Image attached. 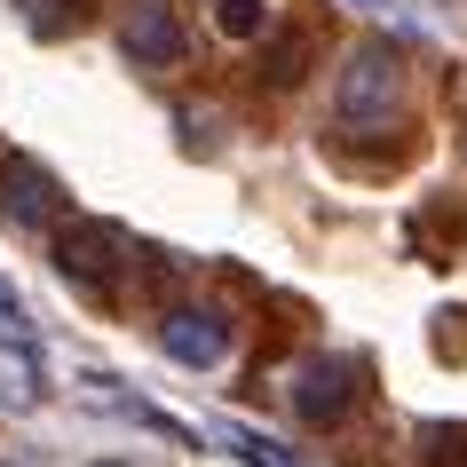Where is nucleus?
Masks as SVG:
<instances>
[{
	"instance_id": "nucleus-1",
	"label": "nucleus",
	"mask_w": 467,
	"mask_h": 467,
	"mask_svg": "<svg viewBox=\"0 0 467 467\" xmlns=\"http://www.w3.org/2000/svg\"><path fill=\"white\" fill-rule=\"evenodd\" d=\"M333 111H341V127H389L396 111H404V56L389 48V40H357V48L341 56V79H333Z\"/></svg>"
},
{
	"instance_id": "nucleus-2",
	"label": "nucleus",
	"mask_w": 467,
	"mask_h": 467,
	"mask_svg": "<svg viewBox=\"0 0 467 467\" xmlns=\"http://www.w3.org/2000/svg\"><path fill=\"white\" fill-rule=\"evenodd\" d=\"M56 270L79 294H119L127 270H135V238L103 214H72V222H56Z\"/></svg>"
},
{
	"instance_id": "nucleus-3",
	"label": "nucleus",
	"mask_w": 467,
	"mask_h": 467,
	"mask_svg": "<svg viewBox=\"0 0 467 467\" xmlns=\"http://www.w3.org/2000/svg\"><path fill=\"white\" fill-rule=\"evenodd\" d=\"M285 396H294L301 428H341V420L357 412V396H365V365H357V357H309Z\"/></svg>"
},
{
	"instance_id": "nucleus-4",
	"label": "nucleus",
	"mask_w": 467,
	"mask_h": 467,
	"mask_svg": "<svg viewBox=\"0 0 467 467\" xmlns=\"http://www.w3.org/2000/svg\"><path fill=\"white\" fill-rule=\"evenodd\" d=\"M159 348H167L174 365H191V372H214L222 357H230V317H222V309L182 301V309H167V317H159Z\"/></svg>"
},
{
	"instance_id": "nucleus-5",
	"label": "nucleus",
	"mask_w": 467,
	"mask_h": 467,
	"mask_svg": "<svg viewBox=\"0 0 467 467\" xmlns=\"http://www.w3.org/2000/svg\"><path fill=\"white\" fill-rule=\"evenodd\" d=\"M119 48H127V64H143V72H174L182 64V16H174L167 0H135L119 16Z\"/></svg>"
},
{
	"instance_id": "nucleus-6",
	"label": "nucleus",
	"mask_w": 467,
	"mask_h": 467,
	"mask_svg": "<svg viewBox=\"0 0 467 467\" xmlns=\"http://www.w3.org/2000/svg\"><path fill=\"white\" fill-rule=\"evenodd\" d=\"M56 206H64V191L40 159H0V222L40 230V222H56Z\"/></svg>"
},
{
	"instance_id": "nucleus-7",
	"label": "nucleus",
	"mask_w": 467,
	"mask_h": 467,
	"mask_svg": "<svg viewBox=\"0 0 467 467\" xmlns=\"http://www.w3.org/2000/svg\"><path fill=\"white\" fill-rule=\"evenodd\" d=\"M48 396V372H40V348L0 341V412H40Z\"/></svg>"
},
{
	"instance_id": "nucleus-8",
	"label": "nucleus",
	"mask_w": 467,
	"mask_h": 467,
	"mask_svg": "<svg viewBox=\"0 0 467 467\" xmlns=\"http://www.w3.org/2000/svg\"><path fill=\"white\" fill-rule=\"evenodd\" d=\"M214 436L230 443V451H238V460H246V467H301V460H294V451H285V443H277V436H262V428H246V420H222Z\"/></svg>"
},
{
	"instance_id": "nucleus-9",
	"label": "nucleus",
	"mask_w": 467,
	"mask_h": 467,
	"mask_svg": "<svg viewBox=\"0 0 467 467\" xmlns=\"http://www.w3.org/2000/svg\"><path fill=\"white\" fill-rule=\"evenodd\" d=\"M214 25L230 40H262L270 32V0H214Z\"/></svg>"
},
{
	"instance_id": "nucleus-10",
	"label": "nucleus",
	"mask_w": 467,
	"mask_h": 467,
	"mask_svg": "<svg viewBox=\"0 0 467 467\" xmlns=\"http://www.w3.org/2000/svg\"><path fill=\"white\" fill-rule=\"evenodd\" d=\"M420 443H428V460H420V467H467V428H428Z\"/></svg>"
},
{
	"instance_id": "nucleus-11",
	"label": "nucleus",
	"mask_w": 467,
	"mask_h": 467,
	"mask_svg": "<svg viewBox=\"0 0 467 467\" xmlns=\"http://www.w3.org/2000/svg\"><path fill=\"white\" fill-rule=\"evenodd\" d=\"M72 25H79V0H32V32L56 40V32H72Z\"/></svg>"
},
{
	"instance_id": "nucleus-12",
	"label": "nucleus",
	"mask_w": 467,
	"mask_h": 467,
	"mask_svg": "<svg viewBox=\"0 0 467 467\" xmlns=\"http://www.w3.org/2000/svg\"><path fill=\"white\" fill-rule=\"evenodd\" d=\"M0 333L32 348V317H25V301H16V285H8V277H0Z\"/></svg>"
},
{
	"instance_id": "nucleus-13",
	"label": "nucleus",
	"mask_w": 467,
	"mask_h": 467,
	"mask_svg": "<svg viewBox=\"0 0 467 467\" xmlns=\"http://www.w3.org/2000/svg\"><path fill=\"white\" fill-rule=\"evenodd\" d=\"M96 467H127V460H96Z\"/></svg>"
},
{
	"instance_id": "nucleus-14",
	"label": "nucleus",
	"mask_w": 467,
	"mask_h": 467,
	"mask_svg": "<svg viewBox=\"0 0 467 467\" xmlns=\"http://www.w3.org/2000/svg\"><path fill=\"white\" fill-rule=\"evenodd\" d=\"M365 8H389V0H365Z\"/></svg>"
}]
</instances>
